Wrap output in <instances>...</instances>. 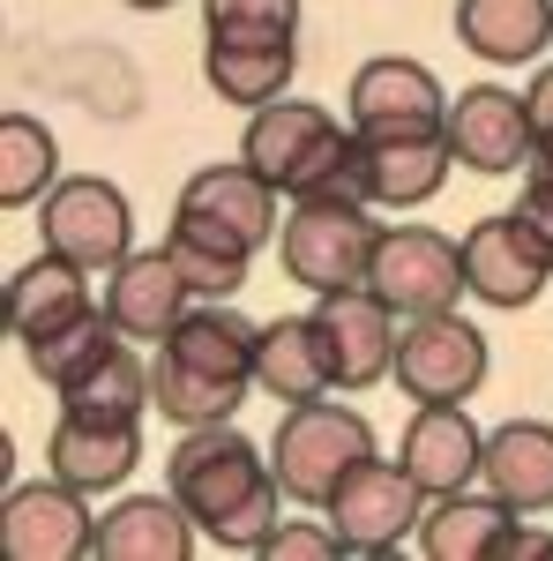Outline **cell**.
Here are the masks:
<instances>
[{
	"instance_id": "cell-1",
	"label": "cell",
	"mask_w": 553,
	"mask_h": 561,
	"mask_svg": "<svg viewBox=\"0 0 553 561\" xmlns=\"http://www.w3.org/2000/svg\"><path fill=\"white\" fill-rule=\"evenodd\" d=\"M165 486L180 494V510L203 524V539L232 547V554H262L269 531H277V502H292L269 449H255L232 420L180 427V442L165 457Z\"/></svg>"
},
{
	"instance_id": "cell-2",
	"label": "cell",
	"mask_w": 553,
	"mask_h": 561,
	"mask_svg": "<svg viewBox=\"0 0 553 561\" xmlns=\"http://www.w3.org/2000/svg\"><path fill=\"white\" fill-rule=\"evenodd\" d=\"M255 345L262 322H247L232 300H203L180 314L158 359H150V404L172 427H217L247 404L255 389Z\"/></svg>"
},
{
	"instance_id": "cell-3",
	"label": "cell",
	"mask_w": 553,
	"mask_h": 561,
	"mask_svg": "<svg viewBox=\"0 0 553 561\" xmlns=\"http://www.w3.org/2000/svg\"><path fill=\"white\" fill-rule=\"evenodd\" d=\"M240 158L277 195H292V203H314V195L367 203V142L352 135V121L337 128L307 98H269V105H255L247 113V135H240Z\"/></svg>"
},
{
	"instance_id": "cell-4",
	"label": "cell",
	"mask_w": 553,
	"mask_h": 561,
	"mask_svg": "<svg viewBox=\"0 0 553 561\" xmlns=\"http://www.w3.org/2000/svg\"><path fill=\"white\" fill-rule=\"evenodd\" d=\"M367 457H375V427L352 404H330V397L285 404L277 442H269V465H277V479H285V494H292L299 510H322L337 494V479L352 465H367Z\"/></svg>"
},
{
	"instance_id": "cell-5",
	"label": "cell",
	"mask_w": 553,
	"mask_h": 561,
	"mask_svg": "<svg viewBox=\"0 0 553 561\" xmlns=\"http://www.w3.org/2000/svg\"><path fill=\"white\" fill-rule=\"evenodd\" d=\"M375 240H382V225L367 217V203L314 195V203H292L285 232H277V262H285V277L307 285V293H344V285H367Z\"/></svg>"
},
{
	"instance_id": "cell-6",
	"label": "cell",
	"mask_w": 553,
	"mask_h": 561,
	"mask_svg": "<svg viewBox=\"0 0 553 561\" xmlns=\"http://www.w3.org/2000/svg\"><path fill=\"white\" fill-rule=\"evenodd\" d=\"M546 277H553V232L539 225V217L523 210H494V217H479L464 232V285H471V300H486V307H531L539 293H546Z\"/></svg>"
},
{
	"instance_id": "cell-7",
	"label": "cell",
	"mask_w": 553,
	"mask_h": 561,
	"mask_svg": "<svg viewBox=\"0 0 553 561\" xmlns=\"http://www.w3.org/2000/svg\"><path fill=\"white\" fill-rule=\"evenodd\" d=\"M426 502H434V494H426L404 465L367 457V465H352V472L337 479V494L322 502V517L337 524L344 554H396L404 539H419Z\"/></svg>"
},
{
	"instance_id": "cell-8",
	"label": "cell",
	"mask_w": 553,
	"mask_h": 561,
	"mask_svg": "<svg viewBox=\"0 0 553 561\" xmlns=\"http://www.w3.org/2000/svg\"><path fill=\"white\" fill-rule=\"evenodd\" d=\"M38 240L53 255H68L76 270L105 277V270H120V262L135 255V210H128V195H120L113 180L76 173V180H60V187L45 195Z\"/></svg>"
},
{
	"instance_id": "cell-9",
	"label": "cell",
	"mask_w": 553,
	"mask_h": 561,
	"mask_svg": "<svg viewBox=\"0 0 553 561\" xmlns=\"http://www.w3.org/2000/svg\"><path fill=\"white\" fill-rule=\"evenodd\" d=\"M367 285H375L404 322H412V314H449L457 293H471L464 285V240H449V232H434V225H389L382 240H375Z\"/></svg>"
},
{
	"instance_id": "cell-10",
	"label": "cell",
	"mask_w": 553,
	"mask_h": 561,
	"mask_svg": "<svg viewBox=\"0 0 553 561\" xmlns=\"http://www.w3.org/2000/svg\"><path fill=\"white\" fill-rule=\"evenodd\" d=\"M486 367H494L486 337L449 307V314H412V330H396V367L389 375L412 404H464V397H479Z\"/></svg>"
},
{
	"instance_id": "cell-11",
	"label": "cell",
	"mask_w": 553,
	"mask_h": 561,
	"mask_svg": "<svg viewBox=\"0 0 553 561\" xmlns=\"http://www.w3.org/2000/svg\"><path fill=\"white\" fill-rule=\"evenodd\" d=\"M344 105H352V135H359V142L441 135V128H449V90L434 83L426 60H404V53L367 60V68L352 76V90H344Z\"/></svg>"
},
{
	"instance_id": "cell-12",
	"label": "cell",
	"mask_w": 553,
	"mask_h": 561,
	"mask_svg": "<svg viewBox=\"0 0 553 561\" xmlns=\"http://www.w3.org/2000/svg\"><path fill=\"white\" fill-rule=\"evenodd\" d=\"M172 225H187V232H203V240H224V248H240V255H255L269 248L285 225H277V187L240 158V165H203V173L180 187V210Z\"/></svg>"
},
{
	"instance_id": "cell-13",
	"label": "cell",
	"mask_w": 553,
	"mask_h": 561,
	"mask_svg": "<svg viewBox=\"0 0 553 561\" xmlns=\"http://www.w3.org/2000/svg\"><path fill=\"white\" fill-rule=\"evenodd\" d=\"M314 337L337 389H375L396 367V307L375 285H344V293H314Z\"/></svg>"
},
{
	"instance_id": "cell-14",
	"label": "cell",
	"mask_w": 553,
	"mask_h": 561,
	"mask_svg": "<svg viewBox=\"0 0 553 561\" xmlns=\"http://www.w3.org/2000/svg\"><path fill=\"white\" fill-rule=\"evenodd\" d=\"M0 554L8 561H83V554H97V517L83 510V486H68V479L15 486L0 502Z\"/></svg>"
},
{
	"instance_id": "cell-15",
	"label": "cell",
	"mask_w": 553,
	"mask_h": 561,
	"mask_svg": "<svg viewBox=\"0 0 553 561\" xmlns=\"http://www.w3.org/2000/svg\"><path fill=\"white\" fill-rule=\"evenodd\" d=\"M449 150H457V165L471 173H523L531 165V113H523V98L502 83H471L449 98Z\"/></svg>"
},
{
	"instance_id": "cell-16",
	"label": "cell",
	"mask_w": 553,
	"mask_h": 561,
	"mask_svg": "<svg viewBox=\"0 0 553 561\" xmlns=\"http://www.w3.org/2000/svg\"><path fill=\"white\" fill-rule=\"evenodd\" d=\"M135 457H142V420H113V412H68L60 404V420L45 434L53 479H68L83 494H113L135 472Z\"/></svg>"
},
{
	"instance_id": "cell-17",
	"label": "cell",
	"mask_w": 553,
	"mask_h": 561,
	"mask_svg": "<svg viewBox=\"0 0 553 561\" xmlns=\"http://www.w3.org/2000/svg\"><path fill=\"white\" fill-rule=\"evenodd\" d=\"M187 307H195V285L180 277L172 248H135L120 270H105V314L135 345H165Z\"/></svg>"
},
{
	"instance_id": "cell-18",
	"label": "cell",
	"mask_w": 553,
	"mask_h": 561,
	"mask_svg": "<svg viewBox=\"0 0 553 561\" xmlns=\"http://www.w3.org/2000/svg\"><path fill=\"white\" fill-rule=\"evenodd\" d=\"M404 472L419 479L426 494H464L479 465H486V434L471 427L464 404H419L412 427H404Z\"/></svg>"
},
{
	"instance_id": "cell-19",
	"label": "cell",
	"mask_w": 553,
	"mask_h": 561,
	"mask_svg": "<svg viewBox=\"0 0 553 561\" xmlns=\"http://www.w3.org/2000/svg\"><path fill=\"white\" fill-rule=\"evenodd\" d=\"M516 539V510L502 494H434L419 517V554L426 561H494Z\"/></svg>"
},
{
	"instance_id": "cell-20",
	"label": "cell",
	"mask_w": 553,
	"mask_h": 561,
	"mask_svg": "<svg viewBox=\"0 0 553 561\" xmlns=\"http://www.w3.org/2000/svg\"><path fill=\"white\" fill-rule=\"evenodd\" d=\"M203 524L180 510V494H128L113 517H97V561H187Z\"/></svg>"
},
{
	"instance_id": "cell-21",
	"label": "cell",
	"mask_w": 553,
	"mask_h": 561,
	"mask_svg": "<svg viewBox=\"0 0 553 561\" xmlns=\"http://www.w3.org/2000/svg\"><path fill=\"white\" fill-rule=\"evenodd\" d=\"M90 307H97V300H90V270H76V262L53 255V248L8 277V330H15L23 345H38V337H53V330H68V322L90 314Z\"/></svg>"
},
{
	"instance_id": "cell-22",
	"label": "cell",
	"mask_w": 553,
	"mask_h": 561,
	"mask_svg": "<svg viewBox=\"0 0 553 561\" xmlns=\"http://www.w3.org/2000/svg\"><path fill=\"white\" fill-rule=\"evenodd\" d=\"M486 494H502L516 517H539L553 510V427L546 420H509V427L486 434Z\"/></svg>"
},
{
	"instance_id": "cell-23",
	"label": "cell",
	"mask_w": 553,
	"mask_h": 561,
	"mask_svg": "<svg viewBox=\"0 0 553 561\" xmlns=\"http://www.w3.org/2000/svg\"><path fill=\"white\" fill-rule=\"evenodd\" d=\"M203 76L224 105H269V98H285L292 90V68H299V45L292 38H217L203 31Z\"/></svg>"
},
{
	"instance_id": "cell-24",
	"label": "cell",
	"mask_w": 553,
	"mask_h": 561,
	"mask_svg": "<svg viewBox=\"0 0 553 561\" xmlns=\"http://www.w3.org/2000/svg\"><path fill=\"white\" fill-rule=\"evenodd\" d=\"M449 165H457L449 128L441 135H389V142H367V203H382V210H419V203L441 195Z\"/></svg>"
},
{
	"instance_id": "cell-25",
	"label": "cell",
	"mask_w": 553,
	"mask_h": 561,
	"mask_svg": "<svg viewBox=\"0 0 553 561\" xmlns=\"http://www.w3.org/2000/svg\"><path fill=\"white\" fill-rule=\"evenodd\" d=\"M255 389L277 397V404H314V397L337 389L330 359H322V337H314V314H277V322H262Z\"/></svg>"
},
{
	"instance_id": "cell-26",
	"label": "cell",
	"mask_w": 553,
	"mask_h": 561,
	"mask_svg": "<svg viewBox=\"0 0 553 561\" xmlns=\"http://www.w3.org/2000/svg\"><path fill=\"white\" fill-rule=\"evenodd\" d=\"M457 38L494 68L539 60L553 45V0H457Z\"/></svg>"
},
{
	"instance_id": "cell-27",
	"label": "cell",
	"mask_w": 553,
	"mask_h": 561,
	"mask_svg": "<svg viewBox=\"0 0 553 561\" xmlns=\"http://www.w3.org/2000/svg\"><path fill=\"white\" fill-rule=\"evenodd\" d=\"M53 173H60V142H53V128L31 121V113H8V121H0V203L23 210V203L53 195V187H60Z\"/></svg>"
},
{
	"instance_id": "cell-28",
	"label": "cell",
	"mask_w": 553,
	"mask_h": 561,
	"mask_svg": "<svg viewBox=\"0 0 553 561\" xmlns=\"http://www.w3.org/2000/svg\"><path fill=\"white\" fill-rule=\"evenodd\" d=\"M113 345H120V322L105 314V300H97L90 314H76L68 330H53V337H38V345H23V352H31L38 382L53 389V397H60V389H76V382H83V375H90V367H97V359H105Z\"/></svg>"
},
{
	"instance_id": "cell-29",
	"label": "cell",
	"mask_w": 553,
	"mask_h": 561,
	"mask_svg": "<svg viewBox=\"0 0 553 561\" xmlns=\"http://www.w3.org/2000/svg\"><path fill=\"white\" fill-rule=\"evenodd\" d=\"M60 404L68 412H113V420H142L150 412V359L135 352V337L105 352L97 367H90L76 389H60Z\"/></svg>"
},
{
	"instance_id": "cell-30",
	"label": "cell",
	"mask_w": 553,
	"mask_h": 561,
	"mask_svg": "<svg viewBox=\"0 0 553 561\" xmlns=\"http://www.w3.org/2000/svg\"><path fill=\"white\" fill-rule=\"evenodd\" d=\"M165 248H172V262H180V277L195 285V300H232V293L247 285V262H255V255H240V248H224V240L187 232V225H172Z\"/></svg>"
},
{
	"instance_id": "cell-31",
	"label": "cell",
	"mask_w": 553,
	"mask_h": 561,
	"mask_svg": "<svg viewBox=\"0 0 553 561\" xmlns=\"http://www.w3.org/2000/svg\"><path fill=\"white\" fill-rule=\"evenodd\" d=\"M203 31H217V38H292L299 0H203Z\"/></svg>"
},
{
	"instance_id": "cell-32",
	"label": "cell",
	"mask_w": 553,
	"mask_h": 561,
	"mask_svg": "<svg viewBox=\"0 0 553 561\" xmlns=\"http://www.w3.org/2000/svg\"><path fill=\"white\" fill-rule=\"evenodd\" d=\"M262 554H285V561H330V554H344V539H337V524H330V517H322V524H277Z\"/></svg>"
},
{
	"instance_id": "cell-33",
	"label": "cell",
	"mask_w": 553,
	"mask_h": 561,
	"mask_svg": "<svg viewBox=\"0 0 553 561\" xmlns=\"http://www.w3.org/2000/svg\"><path fill=\"white\" fill-rule=\"evenodd\" d=\"M523 210L553 232V150H531V165H523Z\"/></svg>"
},
{
	"instance_id": "cell-34",
	"label": "cell",
	"mask_w": 553,
	"mask_h": 561,
	"mask_svg": "<svg viewBox=\"0 0 553 561\" xmlns=\"http://www.w3.org/2000/svg\"><path fill=\"white\" fill-rule=\"evenodd\" d=\"M523 113H531V142H539V150H553V68H539V76H531Z\"/></svg>"
},
{
	"instance_id": "cell-35",
	"label": "cell",
	"mask_w": 553,
	"mask_h": 561,
	"mask_svg": "<svg viewBox=\"0 0 553 561\" xmlns=\"http://www.w3.org/2000/svg\"><path fill=\"white\" fill-rule=\"evenodd\" d=\"M128 8H142V15H158V8H172V0H128Z\"/></svg>"
}]
</instances>
